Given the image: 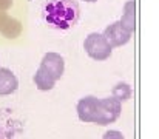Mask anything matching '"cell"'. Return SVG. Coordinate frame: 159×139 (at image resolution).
<instances>
[{
  "label": "cell",
  "instance_id": "obj_1",
  "mask_svg": "<svg viewBox=\"0 0 159 139\" xmlns=\"http://www.w3.org/2000/svg\"><path fill=\"white\" fill-rule=\"evenodd\" d=\"M77 118L85 124L110 125L116 122L122 113V104L111 97L84 96L76 104Z\"/></svg>",
  "mask_w": 159,
  "mask_h": 139
},
{
  "label": "cell",
  "instance_id": "obj_2",
  "mask_svg": "<svg viewBox=\"0 0 159 139\" xmlns=\"http://www.w3.org/2000/svg\"><path fill=\"white\" fill-rule=\"evenodd\" d=\"M80 17L77 0H48L43 8L45 22L56 30L73 28Z\"/></svg>",
  "mask_w": 159,
  "mask_h": 139
},
{
  "label": "cell",
  "instance_id": "obj_3",
  "mask_svg": "<svg viewBox=\"0 0 159 139\" xmlns=\"http://www.w3.org/2000/svg\"><path fill=\"white\" fill-rule=\"evenodd\" d=\"M65 71V60L57 53H47L42 57V62L33 77L36 87L40 91H50L53 90L57 81L63 76Z\"/></svg>",
  "mask_w": 159,
  "mask_h": 139
},
{
  "label": "cell",
  "instance_id": "obj_4",
  "mask_svg": "<svg viewBox=\"0 0 159 139\" xmlns=\"http://www.w3.org/2000/svg\"><path fill=\"white\" fill-rule=\"evenodd\" d=\"M84 49L88 54V57H91L93 60L98 62H104L107 59H110L113 48L108 44L104 34L101 33H91L85 37L84 40Z\"/></svg>",
  "mask_w": 159,
  "mask_h": 139
},
{
  "label": "cell",
  "instance_id": "obj_5",
  "mask_svg": "<svg viewBox=\"0 0 159 139\" xmlns=\"http://www.w3.org/2000/svg\"><path fill=\"white\" fill-rule=\"evenodd\" d=\"M104 37L108 40V44L111 48L114 46H124L127 45L131 39V34L122 28V25L119 22H113L111 25H108L104 31Z\"/></svg>",
  "mask_w": 159,
  "mask_h": 139
},
{
  "label": "cell",
  "instance_id": "obj_6",
  "mask_svg": "<svg viewBox=\"0 0 159 139\" xmlns=\"http://www.w3.org/2000/svg\"><path fill=\"white\" fill-rule=\"evenodd\" d=\"M124 30H127L130 34L134 33L136 30V2L134 0H127L124 5V12L119 20Z\"/></svg>",
  "mask_w": 159,
  "mask_h": 139
},
{
  "label": "cell",
  "instance_id": "obj_7",
  "mask_svg": "<svg viewBox=\"0 0 159 139\" xmlns=\"http://www.w3.org/2000/svg\"><path fill=\"white\" fill-rule=\"evenodd\" d=\"M0 33L8 39H16L22 33V25L19 20L8 17L3 11H0Z\"/></svg>",
  "mask_w": 159,
  "mask_h": 139
},
{
  "label": "cell",
  "instance_id": "obj_8",
  "mask_svg": "<svg viewBox=\"0 0 159 139\" xmlns=\"http://www.w3.org/2000/svg\"><path fill=\"white\" fill-rule=\"evenodd\" d=\"M19 88V81L9 68H0V96H9Z\"/></svg>",
  "mask_w": 159,
  "mask_h": 139
},
{
  "label": "cell",
  "instance_id": "obj_9",
  "mask_svg": "<svg viewBox=\"0 0 159 139\" xmlns=\"http://www.w3.org/2000/svg\"><path fill=\"white\" fill-rule=\"evenodd\" d=\"M131 87H130V84H127V82H117L114 87H113V91H111V96L116 99V100H119L120 104L122 102H127L130 97H131Z\"/></svg>",
  "mask_w": 159,
  "mask_h": 139
},
{
  "label": "cell",
  "instance_id": "obj_10",
  "mask_svg": "<svg viewBox=\"0 0 159 139\" xmlns=\"http://www.w3.org/2000/svg\"><path fill=\"white\" fill-rule=\"evenodd\" d=\"M102 139H125V136L119 130H107L104 133V136H102Z\"/></svg>",
  "mask_w": 159,
  "mask_h": 139
},
{
  "label": "cell",
  "instance_id": "obj_11",
  "mask_svg": "<svg viewBox=\"0 0 159 139\" xmlns=\"http://www.w3.org/2000/svg\"><path fill=\"white\" fill-rule=\"evenodd\" d=\"M12 5V0H0V11H6L9 9Z\"/></svg>",
  "mask_w": 159,
  "mask_h": 139
},
{
  "label": "cell",
  "instance_id": "obj_12",
  "mask_svg": "<svg viewBox=\"0 0 159 139\" xmlns=\"http://www.w3.org/2000/svg\"><path fill=\"white\" fill-rule=\"evenodd\" d=\"M84 2H88V3H94V2H98V0H84Z\"/></svg>",
  "mask_w": 159,
  "mask_h": 139
}]
</instances>
